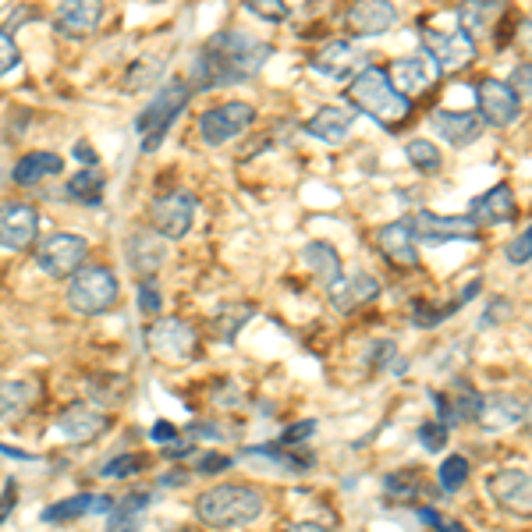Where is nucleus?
<instances>
[{
    "instance_id": "35",
    "label": "nucleus",
    "mask_w": 532,
    "mask_h": 532,
    "mask_svg": "<svg viewBox=\"0 0 532 532\" xmlns=\"http://www.w3.org/2000/svg\"><path fill=\"white\" fill-rule=\"evenodd\" d=\"M68 196L79 199V203L100 206L103 203V174L96 171V167H89V171H79L75 178L68 181Z\"/></svg>"
},
{
    "instance_id": "23",
    "label": "nucleus",
    "mask_w": 532,
    "mask_h": 532,
    "mask_svg": "<svg viewBox=\"0 0 532 532\" xmlns=\"http://www.w3.org/2000/svg\"><path fill=\"white\" fill-rule=\"evenodd\" d=\"M380 298V281L373 274H352V277H341V281L330 288V306L337 313H355L359 306H369Z\"/></svg>"
},
{
    "instance_id": "55",
    "label": "nucleus",
    "mask_w": 532,
    "mask_h": 532,
    "mask_svg": "<svg viewBox=\"0 0 532 532\" xmlns=\"http://www.w3.org/2000/svg\"><path fill=\"white\" fill-rule=\"evenodd\" d=\"M284 532H327V529H320L316 522H298V525H291V529H284Z\"/></svg>"
},
{
    "instance_id": "45",
    "label": "nucleus",
    "mask_w": 532,
    "mask_h": 532,
    "mask_svg": "<svg viewBox=\"0 0 532 532\" xmlns=\"http://www.w3.org/2000/svg\"><path fill=\"white\" fill-rule=\"evenodd\" d=\"M508 316H511V302H508V298H490L486 313L479 316V327L490 330V327H497L501 320H508Z\"/></svg>"
},
{
    "instance_id": "5",
    "label": "nucleus",
    "mask_w": 532,
    "mask_h": 532,
    "mask_svg": "<svg viewBox=\"0 0 532 532\" xmlns=\"http://www.w3.org/2000/svg\"><path fill=\"white\" fill-rule=\"evenodd\" d=\"M118 277L107 266H79L68 284V306L79 316H100L118 302Z\"/></svg>"
},
{
    "instance_id": "24",
    "label": "nucleus",
    "mask_w": 532,
    "mask_h": 532,
    "mask_svg": "<svg viewBox=\"0 0 532 532\" xmlns=\"http://www.w3.org/2000/svg\"><path fill=\"white\" fill-rule=\"evenodd\" d=\"M40 401V384L36 380H4L0 384V423L15 426Z\"/></svg>"
},
{
    "instance_id": "29",
    "label": "nucleus",
    "mask_w": 532,
    "mask_h": 532,
    "mask_svg": "<svg viewBox=\"0 0 532 532\" xmlns=\"http://www.w3.org/2000/svg\"><path fill=\"white\" fill-rule=\"evenodd\" d=\"M522 412L525 405L515 398V394H486L483 398V408H479V419L476 423H483L486 430H508V426H518L522 423Z\"/></svg>"
},
{
    "instance_id": "25",
    "label": "nucleus",
    "mask_w": 532,
    "mask_h": 532,
    "mask_svg": "<svg viewBox=\"0 0 532 532\" xmlns=\"http://www.w3.org/2000/svg\"><path fill=\"white\" fill-rule=\"evenodd\" d=\"M501 15H504L501 0H465L462 8H458V32L472 43L486 40Z\"/></svg>"
},
{
    "instance_id": "32",
    "label": "nucleus",
    "mask_w": 532,
    "mask_h": 532,
    "mask_svg": "<svg viewBox=\"0 0 532 532\" xmlns=\"http://www.w3.org/2000/svg\"><path fill=\"white\" fill-rule=\"evenodd\" d=\"M61 171H64V160L57 153H29V157H22L15 164L11 178H15V185H36V181L54 178Z\"/></svg>"
},
{
    "instance_id": "40",
    "label": "nucleus",
    "mask_w": 532,
    "mask_h": 532,
    "mask_svg": "<svg viewBox=\"0 0 532 532\" xmlns=\"http://www.w3.org/2000/svg\"><path fill=\"white\" fill-rule=\"evenodd\" d=\"M146 469V458L142 454H118V458H110L107 465L100 469L103 479H128V476H139Z\"/></svg>"
},
{
    "instance_id": "33",
    "label": "nucleus",
    "mask_w": 532,
    "mask_h": 532,
    "mask_svg": "<svg viewBox=\"0 0 532 532\" xmlns=\"http://www.w3.org/2000/svg\"><path fill=\"white\" fill-rule=\"evenodd\" d=\"M384 490L391 493V497H398V501H415V497L430 493V483H426L419 469H405V472H394V476H387Z\"/></svg>"
},
{
    "instance_id": "50",
    "label": "nucleus",
    "mask_w": 532,
    "mask_h": 532,
    "mask_svg": "<svg viewBox=\"0 0 532 532\" xmlns=\"http://www.w3.org/2000/svg\"><path fill=\"white\" fill-rule=\"evenodd\" d=\"M149 437L157 440V444L171 447V444H178V426H171V423H153V430H149Z\"/></svg>"
},
{
    "instance_id": "34",
    "label": "nucleus",
    "mask_w": 532,
    "mask_h": 532,
    "mask_svg": "<svg viewBox=\"0 0 532 532\" xmlns=\"http://www.w3.org/2000/svg\"><path fill=\"white\" fill-rule=\"evenodd\" d=\"M93 508V497L89 493H75V497H64V501L50 504L47 511H43V522L47 525H68V522H79L86 511Z\"/></svg>"
},
{
    "instance_id": "6",
    "label": "nucleus",
    "mask_w": 532,
    "mask_h": 532,
    "mask_svg": "<svg viewBox=\"0 0 532 532\" xmlns=\"http://www.w3.org/2000/svg\"><path fill=\"white\" fill-rule=\"evenodd\" d=\"M146 345L160 362L181 366V362H192L199 355V334L185 320H157L146 330Z\"/></svg>"
},
{
    "instance_id": "12",
    "label": "nucleus",
    "mask_w": 532,
    "mask_h": 532,
    "mask_svg": "<svg viewBox=\"0 0 532 532\" xmlns=\"http://www.w3.org/2000/svg\"><path fill=\"white\" fill-rule=\"evenodd\" d=\"M476 114L493 128H508L522 114V100L515 96V89L501 79H483L476 86Z\"/></svg>"
},
{
    "instance_id": "54",
    "label": "nucleus",
    "mask_w": 532,
    "mask_h": 532,
    "mask_svg": "<svg viewBox=\"0 0 532 532\" xmlns=\"http://www.w3.org/2000/svg\"><path fill=\"white\" fill-rule=\"evenodd\" d=\"M75 157H79L82 164L96 167V153H93V146H89V142H79V146H75Z\"/></svg>"
},
{
    "instance_id": "43",
    "label": "nucleus",
    "mask_w": 532,
    "mask_h": 532,
    "mask_svg": "<svg viewBox=\"0 0 532 532\" xmlns=\"http://www.w3.org/2000/svg\"><path fill=\"white\" fill-rule=\"evenodd\" d=\"M419 444H423L430 454L444 451L447 447V426L444 423H423L419 426Z\"/></svg>"
},
{
    "instance_id": "37",
    "label": "nucleus",
    "mask_w": 532,
    "mask_h": 532,
    "mask_svg": "<svg viewBox=\"0 0 532 532\" xmlns=\"http://www.w3.org/2000/svg\"><path fill=\"white\" fill-rule=\"evenodd\" d=\"M405 157L419 174H437L444 167V157H440V149L430 139H412L405 146Z\"/></svg>"
},
{
    "instance_id": "57",
    "label": "nucleus",
    "mask_w": 532,
    "mask_h": 532,
    "mask_svg": "<svg viewBox=\"0 0 532 532\" xmlns=\"http://www.w3.org/2000/svg\"><path fill=\"white\" fill-rule=\"evenodd\" d=\"M181 532H196V529H181Z\"/></svg>"
},
{
    "instance_id": "31",
    "label": "nucleus",
    "mask_w": 532,
    "mask_h": 532,
    "mask_svg": "<svg viewBox=\"0 0 532 532\" xmlns=\"http://www.w3.org/2000/svg\"><path fill=\"white\" fill-rule=\"evenodd\" d=\"M302 259L309 263V270H313V277L323 288H334V284L341 281V256H337L334 245H327V242L306 245V249H302Z\"/></svg>"
},
{
    "instance_id": "38",
    "label": "nucleus",
    "mask_w": 532,
    "mask_h": 532,
    "mask_svg": "<svg viewBox=\"0 0 532 532\" xmlns=\"http://www.w3.org/2000/svg\"><path fill=\"white\" fill-rule=\"evenodd\" d=\"M447 405H451L454 423H476L479 408H483V394H476L469 384H458V394H454Z\"/></svg>"
},
{
    "instance_id": "19",
    "label": "nucleus",
    "mask_w": 532,
    "mask_h": 532,
    "mask_svg": "<svg viewBox=\"0 0 532 532\" xmlns=\"http://www.w3.org/2000/svg\"><path fill=\"white\" fill-rule=\"evenodd\" d=\"M511 217H515V192H511L508 181H497L490 192H483L469 203V220L476 227L508 224Z\"/></svg>"
},
{
    "instance_id": "8",
    "label": "nucleus",
    "mask_w": 532,
    "mask_h": 532,
    "mask_svg": "<svg viewBox=\"0 0 532 532\" xmlns=\"http://www.w3.org/2000/svg\"><path fill=\"white\" fill-rule=\"evenodd\" d=\"M252 125H256V107H249L242 100H231L206 110L203 118H199V135H203L206 146H224V142L249 132Z\"/></svg>"
},
{
    "instance_id": "7",
    "label": "nucleus",
    "mask_w": 532,
    "mask_h": 532,
    "mask_svg": "<svg viewBox=\"0 0 532 532\" xmlns=\"http://www.w3.org/2000/svg\"><path fill=\"white\" fill-rule=\"evenodd\" d=\"M86 252H89V242L82 235L54 231V235L36 245V263H40V270L47 277L61 281V277H71L82 263H86Z\"/></svg>"
},
{
    "instance_id": "39",
    "label": "nucleus",
    "mask_w": 532,
    "mask_h": 532,
    "mask_svg": "<svg viewBox=\"0 0 532 532\" xmlns=\"http://www.w3.org/2000/svg\"><path fill=\"white\" fill-rule=\"evenodd\" d=\"M437 479H440V490L444 493H458L465 483H469V458H465V454H451V458H444Z\"/></svg>"
},
{
    "instance_id": "53",
    "label": "nucleus",
    "mask_w": 532,
    "mask_h": 532,
    "mask_svg": "<svg viewBox=\"0 0 532 532\" xmlns=\"http://www.w3.org/2000/svg\"><path fill=\"white\" fill-rule=\"evenodd\" d=\"M369 352H373V359H369V366H373V369H380V366H384V362H391V359H394V352H398V348H394L391 341H376V345L369 348Z\"/></svg>"
},
{
    "instance_id": "42",
    "label": "nucleus",
    "mask_w": 532,
    "mask_h": 532,
    "mask_svg": "<svg viewBox=\"0 0 532 532\" xmlns=\"http://www.w3.org/2000/svg\"><path fill=\"white\" fill-rule=\"evenodd\" d=\"M504 256H508L511 266H525V263H529V259H532V224L525 227L518 238H511L508 249H504Z\"/></svg>"
},
{
    "instance_id": "28",
    "label": "nucleus",
    "mask_w": 532,
    "mask_h": 532,
    "mask_svg": "<svg viewBox=\"0 0 532 532\" xmlns=\"http://www.w3.org/2000/svg\"><path fill=\"white\" fill-rule=\"evenodd\" d=\"M483 291V281H469L462 291H458V298H451V302H444V306H430V302H415V309H412V323L419 330H433V327H440V323L447 320V316H454L458 309H465L472 302V298Z\"/></svg>"
},
{
    "instance_id": "20",
    "label": "nucleus",
    "mask_w": 532,
    "mask_h": 532,
    "mask_svg": "<svg viewBox=\"0 0 532 532\" xmlns=\"http://www.w3.org/2000/svg\"><path fill=\"white\" fill-rule=\"evenodd\" d=\"M398 22L391 0H355L345 15V25L352 36H380Z\"/></svg>"
},
{
    "instance_id": "46",
    "label": "nucleus",
    "mask_w": 532,
    "mask_h": 532,
    "mask_svg": "<svg viewBox=\"0 0 532 532\" xmlns=\"http://www.w3.org/2000/svg\"><path fill=\"white\" fill-rule=\"evenodd\" d=\"M316 433V419H302V423L288 426V430L281 433V447H298V444H306L309 437Z\"/></svg>"
},
{
    "instance_id": "9",
    "label": "nucleus",
    "mask_w": 532,
    "mask_h": 532,
    "mask_svg": "<svg viewBox=\"0 0 532 532\" xmlns=\"http://www.w3.org/2000/svg\"><path fill=\"white\" fill-rule=\"evenodd\" d=\"M415 245H447V242H479V227L469 217H440V213L419 210L405 220Z\"/></svg>"
},
{
    "instance_id": "1",
    "label": "nucleus",
    "mask_w": 532,
    "mask_h": 532,
    "mask_svg": "<svg viewBox=\"0 0 532 532\" xmlns=\"http://www.w3.org/2000/svg\"><path fill=\"white\" fill-rule=\"evenodd\" d=\"M270 54H274L270 43L252 40L245 32H217L199 50L188 86L206 93V89H224V86H238V82H249L263 71Z\"/></svg>"
},
{
    "instance_id": "22",
    "label": "nucleus",
    "mask_w": 532,
    "mask_h": 532,
    "mask_svg": "<svg viewBox=\"0 0 532 532\" xmlns=\"http://www.w3.org/2000/svg\"><path fill=\"white\" fill-rule=\"evenodd\" d=\"M376 249L384 252L387 263H394V266H405V270H415V266H419V249H415V238L405 220H394V224L380 227V231H376Z\"/></svg>"
},
{
    "instance_id": "18",
    "label": "nucleus",
    "mask_w": 532,
    "mask_h": 532,
    "mask_svg": "<svg viewBox=\"0 0 532 532\" xmlns=\"http://www.w3.org/2000/svg\"><path fill=\"white\" fill-rule=\"evenodd\" d=\"M430 125L447 146L462 149V146H472L483 135L486 121L479 114H472V110H433Z\"/></svg>"
},
{
    "instance_id": "3",
    "label": "nucleus",
    "mask_w": 532,
    "mask_h": 532,
    "mask_svg": "<svg viewBox=\"0 0 532 532\" xmlns=\"http://www.w3.org/2000/svg\"><path fill=\"white\" fill-rule=\"evenodd\" d=\"M266 501L263 493L252 490L242 483H227V486H213L196 501V518L203 525L213 529H238V525H249L263 515Z\"/></svg>"
},
{
    "instance_id": "4",
    "label": "nucleus",
    "mask_w": 532,
    "mask_h": 532,
    "mask_svg": "<svg viewBox=\"0 0 532 532\" xmlns=\"http://www.w3.org/2000/svg\"><path fill=\"white\" fill-rule=\"evenodd\" d=\"M188 96H192V86H188V82H171V86H164L146 107H142V114L135 118V132H139V139H142V153H153V149L164 142L167 128H171L181 110L188 107Z\"/></svg>"
},
{
    "instance_id": "21",
    "label": "nucleus",
    "mask_w": 532,
    "mask_h": 532,
    "mask_svg": "<svg viewBox=\"0 0 532 532\" xmlns=\"http://www.w3.org/2000/svg\"><path fill=\"white\" fill-rule=\"evenodd\" d=\"M103 22V0H61V8H57V32L71 36V40H79V36H89L96 32Z\"/></svg>"
},
{
    "instance_id": "44",
    "label": "nucleus",
    "mask_w": 532,
    "mask_h": 532,
    "mask_svg": "<svg viewBox=\"0 0 532 532\" xmlns=\"http://www.w3.org/2000/svg\"><path fill=\"white\" fill-rule=\"evenodd\" d=\"M160 306H164V298H160V288L153 277H146V281H139V309L142 313H160Z\"/></svg>"
},
{
    "instance_id": "52",
    "label": "nucleus",
    "mask_w": 532,
    "mask_h": 532,
    "mask_svg": "<svg viewBox=\"0 0 532 532\" xmlns=\"http://www.w3.org/2000/svg\"><path fill=\"white\" fill-rule=\"evenodd\" d=\"M515 47L532 57V18H522L515 29Z\"/></svg>"
},
{
    "instance_id": "17",
    "label": "nucleus",
    "mask_w": 532,
    "mask_h": 532,
    "mask_svg": "<svg viewBox=\"0 0 532 532\" xmlns=\"http://www.w3.org/2000/svg\"><path fill=\"white\" fill-rule=\"evenodd\" d=\"M313 71L330 82H348V79H355L359 71H366V54L355 50L352 43H341V40L327 43V47L313 57Z\"/></svg>"
},
{
    "instance_id": "16",
    "label": "nucleus",
    "mask_w": 532,
    "mask_h": 532,
    "mask_svg": "<svg viewBox=\"0 0 532 532\" xmlns=\"http://www.w3.org/2000/svg\"><path fill=\"white\" fill-rule=\"evenodd\" d=\"M387 79H391V86L398 89L401 96L412 100V96H423L437 86L440 71L430 57H398V61L391 64V71H387Z\"/></svg>"
},
{
    "instance_id": "26",
    "label": "nucleus",
    "mask_w": 532,
    "mask_h": 532,
    "mask_svg": "<svg viewBox=\"0 0 532 532\" xmlns=\"http://www.w3.org/2000/svg\"><path fill=\"white\" fill-rule=\"evenodd\" d=\"M128 266L135 274L153 277L164 266L167 259V238H160L157 231H139V235L128 238Z\"/></svg>"
},
{
    "instance_id": "15",
    "label": "nucleus",
    "mask_w": 532,
    "mask_h": 532,
    "mask_svg": "<svg viewBox=\"0 0 532 532\" xmlns=\"http://www.w3.org/2000/svg\"><path fill=\"white\" fill-rule=\"evenodd\" d=\"M40 235V213L29 203H4L0 206V249L22 252Z\"/></svg>"
},
{
    "instance_id": "2",
    "label": "nucleus",
    "mask_w": 532,
    "mask_h": 532,
    "mask_svg": "<svg viewBox=\"0 0 532 532\" xmlns=\"http://www.w3.org/2000/svg\"><path fill=\"white\" fill-rule=\"evenodd\" d=\"M348 100H352L355 110H362V114H369L373 121H380L387 132L401 128L408 121V114H412V100L401 96L380 68L359 71V75L348 82Z\"/></svg>"
},
{
    "instance_id": "27",
    "label": "nucleus",
    "mask_w": 532,
    "mask_h": 532,
    "mask_svg": "<svg viewBox=\"0 0 532 532\" xmlns=\"http://www.w3.org/2000/svg\"><path fill=\"white\" fill-rule=\"evenodd\" d=\"M352 125H355V114H352L348 107H320V110L313 114V118L306 121V132L313 135V139L337 146V142H345V139H348Z\"/></svg>"
},
{
    "instance_id": "13",
    "label": "nucleus",
    "mask_w": 532,
    "mask_h": 532,
    "mask_svg": "<svg viewBox=\"0 0 532 532\" xmlns=\"http://www.w3.org/2000/svg\"><path fill=\"white\" fill-rule=\"evenodd\" d=\"M107 430H110V415L93 405H82V401L64 408L54 423V433L61 440H68V444H89V440L103 437Z\"/></svg>"
},
{
    "instance_id": "47",
    "label": "nucleus",
    "mask_w": 532,
    "mask_h": 532,
    "mask_svg": "<svg viewBox=\"0 0 532 532\" xmlns=\"http://www.w3.org/2000/svg\"><path fill=\"white\" fill-rule=\"evenodd\" d=\"M511 89H515L518 100H532V61L529 64H518L515 71H511Z\"/></svg>"
},
{
    "instance_id": "30",
    "label": "nucleus",
    "mask_w": 532,
    "mask_h": 532,
    "mask_svg": "<svg viewBox=\"0 0 532 532\" xmlns=\"http://www.w3.org/2000/svg\"><path fill=\"white\" fill-rule=\"evenodd\" d=\"M153 501L146 490H132L125 493L118 504H110V515H107V532H139L142 529V511L146 504Z\"/></svg>"
},
{
    "instance_id": "49",
    "label": "nucleus",
    "mask_w": 532,
    "mask_h": 532,
    "mask_svg": "<svg viewBox=\"0 0 532 532\" xmlns=\"http://www.w3.org/2000/svg\"><path fill=\"white\" fill-rule=\"evenodd\" d=\"M196 469H199V476H217V472L231 469V458H227V454H199Z\"/></svg>"
},
{
    "instance_id": "11",
    "label": "nucleus",
    "mask_w": 532,
    "mask_h": 532,
    "mask_svg": "<svg viewBox=\"0 0 532 532\" xmlns=\"http://www.w3.org/2000/svg\"><path fill=\"white\" fill-rule=\"evenodd\" d=\"M419 47H423V57L437 64V71H462L476 57V43L465 40L462 32H437L426 29V25L423 36H419Z\"/></svg>"
},
{
    "instance_id": "36",
    "label": "nucleus",
    "mask_w": 532,
    "mask_h": 532,
    "mask_svg": "<svg viewBox=\"0 0 532 532\" xmlns=\"http://www.w3.org/2000/svg\"><path fill=\"white\" fill-rule=\"evenodd\" d=\"M160 75H164V61H160V57H139V61H132V68H128L121 86H125L128 93H139V89L153 86Z\"/></svg>"
},
{
    "instance_id": "41",
    "label": "nucleus",
    "mask_w": 532,
    "mask_h": 532,
    "mask_svg": "<svg viewBox=\"0 0 532 532\" xmlns=\"http://www.w3.org/2000/svg\"><path fill=\"white\" fill-rule=\"evenodd\" d=\"M245 8H249L256 18H263V22H270V25H281L284 18L291 15V8L284 4V0H245Z\"/></svg>"
},
{
    "instance_id": "10",
    "label": "nucleus",
    "mask_w": 532,
    "mask_h": 532,
    "mask_svg": "<svg viewBox=\"0 0 532 532\" xmlns=\"http://www.w3.org/2000/svg\"><path fill=\"white\" fill-rule=\"evenodd\" d=\"M192 220H196V196L192 192H171V196H160L149 210V224L160 238H185L192 231Z\"/></svg>"
},
{
    "instance_id": "48",
    "label": "nucleus",
    "mask_w": 532,
    "mask_h": 532,
    "mask_svg": "<svg viewBox=\"0 0 532 532\" xmlns=\"http://www.w3.org/2000/svg\"><path fill=\"white\" fill-rule=\"evenodd\" d=\"M18 47L15 40H11V32L8 29H0V75H8L11 68H18Z\"/></svg>"
},
{
    "instance_id": "14",
    "label": "nucleus",
    "mask_w": 532,
    "mask_h": 532,
    "mask_svg": "<svg viewBox=\"0 0 532 532\" xmlns=\"http://www.w3.org/2000/svg\"><path fill=\"white\" fill-rule=\"evenodd\" d=\"M490 497L497 508L511 511V515L532 518V476L522 469H501L490 476Z\"/></svg>"
},
{
    "instance_id": "56",
    "label": "nucleus",
    "mask_w": 532,
    "mask_h": 532,
    "mask_svg": "<svg viewBox=\"0 0 532 532\" xmlns=\"http://www.w3.org/2000/svg\"><path fill=\"white\" fill-rule=\"evenodd\" d=\"M522 426L529 430V437H532V401L525 405V412H522Z\"/></svg>"
},
{
    "instance_id": "51",
    "label": "nucleus",
    "mask_w": 532,
    "mask_h": 532,
    "mask_svg": "<svg viewBox=\"0 0 532 532\" xmlns=\"http://www.w3.org/2000/svg\"><path fill=\"white\" fill-rule=\"evenodd\" d=\"M18 483L15 479H8V486H4V497H0V525L8 522V515L15 511V501H18Z\"/></svg>"
}]
</instances>
